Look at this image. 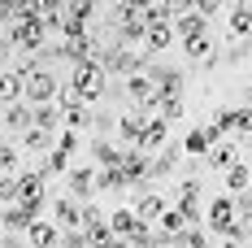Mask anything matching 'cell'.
I'll list each match as a JSON object with an SVG mask.
<instances>
[{"mask_svg": "<svg viewBox=\"0 0 252 248\" xmlns=\"http://www.w3.org/2000/svg\"><path fill=\"white\" fill-rule=\"evenodd\" d=\"M65 87H70L74 96H83L87 105H96V100L109 92V74H104L100 61H74V66H70V78H65Z\"/></svg>", "mask_w": 252, "mask_h": 248, "instance_id": "cell-1", "label": "cell"}, {"mask_svg": "<svg viewBox=\"0 0 252 248\" xmlns=\"http://www.w3.org/2000/svg\"><path fill=\"white\" fill-rule=\"evenodd\" d=\"M57 92H61V74L57 70H35V74L22 78V100L26 105H48V100H57Z\"/></svg>", "mask_w": 252, "mask_h": 248, "instance_id": "cell-2", "label": "cell"}, {"mask_svg": "<svg viewBox=\"0 0 252 248\" xmlns=\"http://www.w3.org/2000/svg\"><path fill=\"white\" fill-rule=\"evenodd\" d=\"M9 39H13V48H18V52H39L52 35H48V26L39 22V13H35V18H22V22L9 26Z\"/></svg>", "mask_w": 252, "mask_h": 248, "instance_id": "cell-3", "label": "cell"}, {"mask_svg": "<svg viewBox=\"0 0 252 248\" xmlns=\"http://www.w3.org/2000/svg\"><path fill=\"white\" fill-rule=\"evenodd\" d=\"M44 170L39 166H31V170H18V200L22 205H31L35 213H44Z\"/></svg>", "mask_w": 252, "mask_h": 248, "instance_id": "cell-4", "label": "cell"}, {"mask_svg": "<svg viewBox=\"0 0 252 248\" xmlns=\"http://www.w3.org/2000/svg\"><path fill=\"white\" fill-rule=\"evenodd\" d=\"M148 152L139 148V144H126L122 148V170H126V178H130V192H139L144 183H148Z\"/></svg>", "mask_w": 252, "mask_h": 248, "instance_id": "cell-5", "label": "cell"}, {"mask_svg": "<svg viewBox=\"0 0 252 248\" xmlns=\"http://www.w3.org/2000/svg\"><path fill=\"white\" fill-rule=\"evenodd\" d=\"M148 74H152V83H157V96H183V87H187V74H183L178 66H161V61H152Z\"/></svg>", "mask_w": 252, "mask_h": 248, "instance_id": "cell-6", "label": "cell"}, {"mask_svg": "<svg viewBox=\"0 0 252 248\" xmlns=\"http://www.w3.org/2000/svg\"><path fill=\"white\" fill-rule=\"evenodd\" d=\"M96 170L100 166H70L65 170V192L74 200H92L96 196Z\"/></svg>", "mask_w": 252, "mask_h": 248, "instance_id": "cell-7", "label": "cell"}, {"mask_svg": "<svg viewBox=\"0 0 252 248\" xmlns=\"http://www.w3.org/2000/svg\"><path fill=\"white\" fill-rule=\"evenodd\" d=\"M230 222H235V196H230V192H222V196L209 200V209H204V226H209L213 235H222Z\"/></svg>", "mask_w": 252, "mask_h": 248, "instance_id": "cell-8", "label": "cell"}, {"mask_svg": "<svg viewBox=\"0 0 252 248\" xmlns=\"http://www.w3.org/2000/svg\"><path fill=\"white\" fill-rule=\"evenodd\" d=\"M122 87H126V100L130 105H157V83H152V74L148 70H135V74H126L122 78Z\"/></svg>", "mask_w": 252, "mask_h": 248, "instance_id": "cell-9", "label": "cell"}, {"mask_svg": "<svg viewBox=\"0 0 252 248\" xmlns=\"http://www.w3.org/2000/svg\"><path fill=\"white\" fill-rule=\"evenodd\" d=\"M218 140H226V135H222L213 122H200V126H191V131H187V140H183V152H187V157H204V152L213 148Z\"/></svg>", "mask_w": 252, "mask_h": 248, "instance_id": "cell-10", "label": "cell"}, {"mask_svg": "<svg viewBox=\"0 0 252 248\" xmlns=\"http://www.w3.org/2000/svg\"><path fill=\"white\" fill-rule=\"evenodd\" d=\"M52 222L61 226V231H78V226H83V200H74L70 192L57 196L52 200Z\"/></svg>", "mask_w": 252, "mask_h": 248, "instance_id": "cell-11", "label": "cell"}, {"mask_svg": "<svg viewBox=\"0 0 252 248\" xmlns=\"http://www.w3.org/2000/svg\"><path fill=\"white\" fill-rule=\"evenodd\" d=\"M178 161H183V144H170V140H165V144L157 148V157L148 161V183L165 178V174H174V166H178Z\"/></svg>", "mask_w": 252, "mask_h": 248, "instance_id": "cell-12", "label": "cell"}, {"mask_svg": "<svg viewBox=\"0 0 252 248\" xmlns=\"http://www.w3.org/2000/svg\"><path fill=\"white\" fill-rule=\"evenodd\" d=\"M144 122H148V109H144V105H130V109H122V118H118V140H122V144H139Z\"/></svg>", "mask_w": 252, "mask_h": 248, "instance_id": "cell-13", "label": "cell"}, {"mask_svg": "<svg viewBox=\"0 0 252 248\" xmlns=\"http://www.w3.org/2000/svg\"><path fill=\"white\" fill-rule=\"evenodd\" d=\"M204 161H209V170H230L235 161H239V140L226 135V140H218L213 148L204 152Z\"/></svg>", "mask_w": 252, "mask_h": 248, "instance_id": "cell-14", "label": "cell"}, {"mask_svg": "<svg viewBox=\"0 0 252 248\" xmlns=\"http://www.w3.org/2000/svg\"><path fill=\"white\" fill-rule=\"evenodd\" d=\"M61 240V226L52 222V218H35V222L26 226V244L31 248H57Z\"/></svg>", "mask_w": 252, "mask_h": 248, "instance_id": "cell-15", "label": "cell"}, {"mask_svg": "<svg viewBox=\"0 0 252 248\" xmlns=\"http://www.w3.org/2000/svg\"><path fill=\"white\" fill-rule=\"evenodd\" d=\"M35 218H39V213H35L31 205H22V200H18V205H4V209H0V231H22L26 235V226L35 222Z\"/></svg>", "mask_w": 252, "mask_h": 248, "instance_id": "cell-16", "label": "cell"}, {"mask_svg": "<svg viewBox=\"0 0 252 248\" xmlns=\"http://www.w3.org/2000/svg\"><path fill=\"white\" fill-rule=\"evenodd\" d=\"M165 209H170V200L161 196V192H135V213H139L144 222H152V226H157Z\"/></svg>", "mask_w": 252, "mask_h": 248, "instance_id": "cell-17", "label": "cell"}, {"mask_svg": "<svg viewBox=\"0 0 252 248\" xmlns=\"http://www.w3.org/2000/svg\"><path fill=\"white\" fill-rule=\"evenodd\" d=\"M165 140H170V122H165L161 113H148V122H144V135H139V148H144V152H157Z\"/></svg>", "mask_w": 252, "mask_h": 248, "instance_id": "cell-18", "label": "cell"}, {"mask_svg": "<svg viewBox=\"0 0 252 248\" xmlns=\"http://www.w3.org/2000/svg\"><path fill=\"white\" fill-rule=\"evenodd\" d=\"M178 44H183V57H187V61H204V66H213V61H218L213 35H191V39H178Z\"/></svg>", "mask_w": 252, "mask_h": 248, "instance_id": "cell-19", "label": "cell"}, {"mask_svg": "<svg viewBox=\"0 0 252 248\" xmlns=\"http://www.w3.org/2000/svg\"><path fill=\"white\" fill-rule=\"evenodd\" d=\"M31 126H44V131H61L65 126V113H61V105L57 100H48V105H31Z\"/></svg>", "mask_w": 252, "mask_h": 248, "instance_id": "cell-20", "label": "cell"}, {"mask_svg": "<svg viewBox=\"0 0 252 248\" xmlns=\"http://www.w3.org/2000/svg\"><path fill=\"white\" fill-rule=\"evenodd\" d=\"M174 22H148V31H144V48L148 52H165V48H174Z\"/></svg>", "mask_w": 252, "mask_h": 248, "instance_id": "cell-21", "label": "cell"}, {"mask_svg": "<svg viewBox=\"0 0 252 248\" xmlns=\"http://www.w3.org/2000/svg\"><path fill=\"white\" fill-rule=\"evenodd\" d=\"M18 144H22V152H31V157H44V152L57 144V135H52V131H44V126H26Z\"/></svg>", "mask_w": 252, "mask_h": 248, "instance_id": "cell-22", "label": "cell"}, {"mask_svg": "<svg viewBox=\"0 0 252 248\" xmlns=\"http://www.w3.org/2000/svg\"><path fill=\"white\" fill-rule=\"evenodd\" d=\"M174 35H178V39H191V35H209V18H200L196 9H187V13H178V18H174Z\"/></svg>", "mask_w": 252, "mask_h": 248, "instance_id": "cell-23", "label": "cell"}, {"mask_svg": "<svg viewBox=\"0 0 252 248\" xmlns=\"http://www.w3.org/2000/svg\"><path fill=\"white\" fill-rule=\"evenodd\" d=\"M0 109H4V113H0V122L9 126V131H18V135H22L26 126H31V105H26V100H13V105H0Z\"/></svg>", "mask_w": 252, "mask_h": 248, "instance_id": "cell-24", "label": "cell"}, {"mask_svg": "<svg viewBox=\"0 0 252 248\" xmlns=\"http://www.w3.org/2000/svg\"><path fill=\"white\" fill-rule=\"evenodd\" d=\"M230 39H252V9L230 4Z\"/></svg>", "mask_w": 252, "mask_h": 248, "instance_id": "cell-25", "label": "cell"}, {"mask_svg": "<svg viewBox=\"0 0 252 248\" xmlns=\"http://www.w3.org/2000/svg\"><path fill=\"white\" fill-rule=\"evenodd\" d=\"M65 18H74V22H100V0H65Z\"/></svg>", "mask_w": 252, "mask_h": 248, "instance_id": "cell-26", "label": "cell"}, {"mask_svg": "<svg viewBox=\"0 0 252 248\" xmlns=\"http://www.w3.org/2000/svg\"><path fill=\"white\" fill-rule=\"evenodd\" d=\"M148 113H161L165 122L174 126L183 113H187V105H183V96H157V105H148Z\"/></svg>", "mask_w": 252, "mask_h": 248, "instance_id": "cell-27", "label": "cell"}, {"mask_svg": "<svg viewBox=\"0 0 252 248\" xmlns=\"http://www.w3.org/2000/svg\"><path fill=\"white\" fill-rule=\"evenodd\" d=\"M87 148H92V161H96V166H118V161H122V148L109 144L104 135H100V140H92Z\"/></svg>", "mask_w": 252, "mask_h": 248, "instance_id": "cell-28", "label": "cell"}, {"mask_svg": "<svg viewBox=\"0 0 252 248\" xmlns=\"http://www.w3.org/2000/svg\"><path fill=\"white\" fill-rule=\"evenodd\" d=\"M226 174V192L230 196H239V192H248V183H252V170H248V161H235L230 170H222Z\"/></svg>", "mask_w": 252, "mask_h": 248, "instance_id": "cell-29", "label": "cell"}, {"mask_svg": "<svg viewBox=\"0 0 252 248\" xmlns=\"http://www.w3.org/2000/svg\"><path fill=\"white\" fill-rule=\"evenodd\" d=\"M22 18H35L31 13V0H0V26H13Z\"/></svg>", "mask_w": 252, "mask_h": 248, "instance_id": "cell-30", "label": "cell"}, {"mask_svg": "<svg viewBox=\"0 0 252 248\" xmlns=\"http://www.w3.org/2000/svg\"><path fill=\"white\" fill-rule=\"evenodd\" d=\"M22 100V74L18 70H0V105Z\"/></svg>", "mask_w": 252, "mask_h": 248, "instance_id": "cell-31", "label": "cell"}, {"mask_svg": "<svg viewBox=\"0 0 252 248\" xmlns=\"http://www.w3.org/2000/svg\"><path fill=\"white\" fill-rule=\"evenodd\" d=\"M209 122L218 126L222 135H239V109H235V105H222V109H218V113H213Z\"/></svg>", "mask_w": 252, "mask_h": 248, "instance_id": "cell-32", "label": "cell"}, {"mask_svg": "<svg viewBox=\"0 0 252 248\" xmlns=\"http://www.w3.org/2000/svg\"><path fill=\"white\" fill-rule=\"evenodd\" d=\"M174 244L178 248H209V235H204V222H196V226H183L174 235Z\"/></svg>", "mask_w": 252, "mask_h": 248, "instance_id": "cell-33", "label": "cell"}, {"mask_svg": "<svg viewBox=\"0 0 252 248\" xmlns=\"http://www.w3.org/2000/svg\"><path fill=\"white\" fill-rule=\"evenodd\" d=\"M57 148L65 152L70 161H74V152L83 148V135H78V131H70V126H65V131H57Z\"/></svg>", "mask_w": 252, "mask_h": 248, "instance_id": "cell-34", "label": "cell"}, {"mask_svg": "<svg viewBox=\"0 0 252 248\" xmlns=\"http://www.w3.org/2000/svg\"><path fill=\"white\" fill-rule=\"evenodd\" d=\"M174 209L183 213V222H187V226L204 222V209H200V200H174Z\"/></svg>", "mask_w": 252, "mask_h": 248, "instance_id": "cell-35", "label": "cell"}, {"mask_svg": "<svg viewBox=\"0 0 252 248\" xmlns=\"http://www.w3.org/2000/svg\"><path fill=\"white\" fill-rule=\"evenodd\" d=\"M18 205V174H0V209Z\"/></svg>", "mask_w": 252, "mask_h": 248, "instance_id": "cell-36", "label": "cell"}, {"mask_svg": "<svg viewBox=\"0 0 252 248\" xmlns=\"http://www.w3.org/2000/svg\"><path fill=\"white\" fill-rule=\"evenodd\" d=\"M157 226H161V231H170V235H178V231H183V226H187V222H183V213H178L174 205H170V209L161 213V222H157Z\"/></svg>", "mask_w": 252, "mask_h": 248, "instance_id": "cell-37", "label": "cell"}, {"mask_svg": "<svg viewBox=\"0 0 252 248\" xmlns=\"http://www.w3.org/2000/svg\"><path fill=\"white\" fill-rule=\"evenodd\" d=\"M0 174H18V148L0 144Z\"/></svg>", "mask_w": 252, "mask_h": 248, "instance_id": "cell-38", "label": "cell"}, {"mask_svg": "<svg viewBox=\"0 0 252 248\" xmlns=\"http://www.w3.org/2000/svg\"><path fill=\"white\" fill-rule=\"evenodd\" d=\"M174 200H200V178H183L178 192H174Z\"/></svg>", "mask_w": 252, "mask_h": 248, "instance_id": "cell-39", "label": "cell"}, {"mask_svg": "<svg viewBox=\"0 0 252 248\" xmlns=\"http://www.w3.org/2000/svg\"><path fill=\"white\" fill-rule=\"evenodd\" d=\"M222 4H226V0H191V9H196L200 18H209V22H213V13H218Z\"/></svg>", "mask_w": 252, "mask_h": 248, "instance_id": "cell-40", "label": "cell"}, {"mask_svg": "<svg viewBox=\"0 0 252 248\" xmlns=\"http://www.w3.org/2000/svg\"><path fill=\"white\" fill-rule=\"evenodd\" d=\"M248 135H252V109H239V135H235V140L244 144Z\"/></svg>", "mask_w": 252, "mask_h": 248, "instance_id": "cell-41", "label": "cell"}, {"mask_svg": "<svg viewBox=\"0 0 252 248\" xmlns=\"http://www.w3.org/2000/svg\"><path fill=\"white\" fill-rule=\"evenodd\" d=\"M9 61H13V39L0 35V70H9Z\"/></svg>", "mask_w": 252, "mask_h": 248, "instance_id": "cell-42", "label": "cell"}, {"mask_svg": "<svg viewBox=\"0 0 252 248\" xmlns=\"http://www.w3.org/2000/svg\"><path fill=\"white\" fill-rule=\"evenodd\" d=\"M52 9H65V0H31V13H52Z\"/></svg>", "mask_w": 252, "mask_h": 248, "instance_id": "cell-43", "label": "cell"}, {"mask_svg": "<svg viewBox=\"0 0 252 248\" xmlns=\"http://www.w3.org/2000/svg\"><path fill=\"white\" fill-rule=\"evenodd\" d=\"M152 0H113V9H135V13H144Z\"/></svg>", "mask_w": 252, "mask_h": 248, "instance_id": "cell-44", "label": "cell"}, {"mask_svg": "<svg viewBox=\"0 0 252 248\" xmlns=\"http://www.w3.org/2000/svg\"><path fill=\"white\" fill-rule=\"evenodd\" d=\"M165 9H170V18H178V13H187L191 9V0H161Z\"/></svg>", "mask_w": 252, "mask_h": 248, "instance_id": "cell-45", "label": "cell"}, {"mask_svg": "<svg viewBox=\"0 0 252 248\" xmlns=\"http://www.w3.org/2000/svg\"><path fill=\"white\" fill-rule=\"evenodd\" d=\"M100 248H130V240H126V235H109Z\"/></svg>", "mask_w": 252, "mask_h": 248, "instance_id": "cell-46", "label": "cell"}, {"mask_svg": "<svg viewBox=\"0 0 252 248\" xmlns=\"http://www.w3.org/2000/svg\"><path fill=\"white\" fill-rule=\"evenodd\" d=\"M248 100H252V78H248Z\"/></svg>", "mask_w": 252, "mask_h": 248, "instance_id": "cell-47", "label": "cell"}, {"mask_svg": "<svg viewBox=\"0 0 252 248\" xmlns=\"http://www.w3.org/2000/svg\"><path fill=\"white\" fill-rule=\"evenodd\" d=\"M248 57H252V44H248Z\"/></svg>", "mask_w": 252, "mask_h": 248, "instance_id": "cell-48", "label": "cell"}, {"mask_svg": "<svg viewBox=\"0 0 252 248\" xmlns=\"http://www.w3.org/2000/svg\"><path fill=\"white\" fill-rule=\"evenodd\" d=\"M248 140H252V135H248Z\"/></svg>", "mask_w": 252, "mask_h": 248, "instance_id": "cell-49", "label": "cell"}]
</instances>
